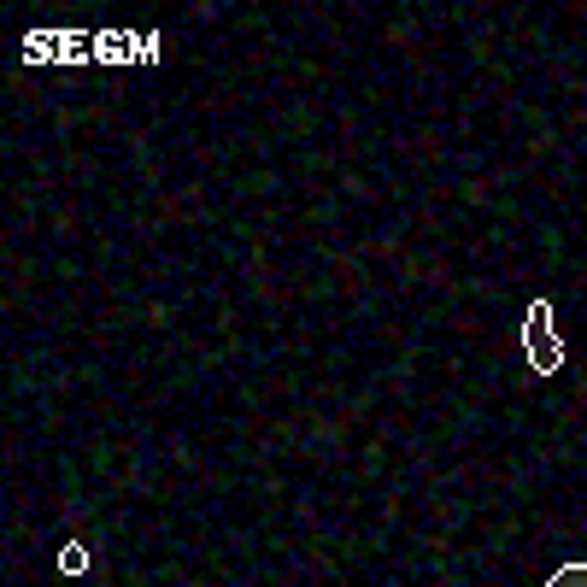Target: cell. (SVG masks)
Wrapping results in <instances>:
<instances>
[{
    "label": "cell",
    "mask_w": 587,
    "mask_h": 587,
    "mask_svg": "<svg viewBox=\"0 0 587 587\" xmlns=\"http://www.w3.org/2000/svg\"><path fill=\"white\" fill-rule=\"evenodd\" d=\"M94 59H100V65H153V59H159V36L100 30V36H94Z\"/></svg>",
    "instance_id": "2"
},
{
    "label": "cell",
    "mask_w": 587,
    "mask_h": 587,
    "mask_svg": "<svg viewBox=\"0 0 587 587\" xmlns=\"http://www.w3.org/2000/svg\"><path fill=\"white\" fill-rule=\"evenodd\" d=\"M523 353L529 364L552 376L558 364H564V341H558V329H552V300H529V317H523Z\"/></svg>",
    "instance_id": "1"
},
{
    "label": "cell",
    "mask_w": 587,
    "mask_h": 587,
    "mask_svg": "<svg viewBox=\"0 0 587 587\" xmlns=\"http://www.w3.org/2000/svg\"><path fill=\"white\" fill-rule=\"evenodd\" d=\"M59 570H65V576H83V570H89V546H65V552H59Z\"/></svg>",
    "instance_id": "4"
},
{
    "label": "cell",
    "mask_w": 587,
    "mask_h": 587,
    "mask_svg": "<svg viewBox=\"0 0 587 587\" xmlns=\"http://www.w3.org/2000/svg\"><path fill=\"white\" fill-rule=\"evenodd\" d=\"M546 587H587V564H558L546 576Z\"/></svg>",
    "instance_id": "3"
}]
</instances>
